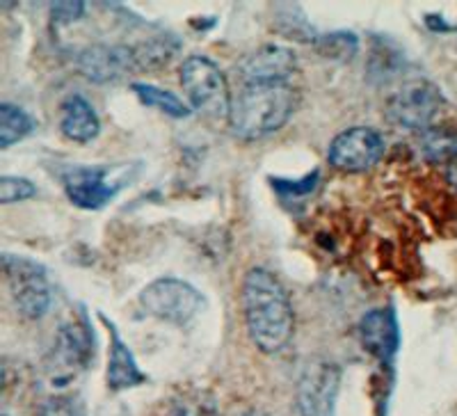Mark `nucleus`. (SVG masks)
Instances as JSON below:
<instances>
[{
	"mask_svg": "<svg viewBox=\"0 0 457 416\" xmlns=\"http://www.w3.org/2000/svg\"><path fill=\"white\" fill-rule=\"evenodd\" d=\"M37 187L32 186L28 179L21 177H3L0 179V202L10 206V204L26 202V199L35 197Z\"/></svg>",
	"mask_w": 457,
	"mask_h": 416,
	"instance_id": "nucleus-23",
	"label": "nucleus"
},
{
	"mask_svg": "<svg viewBox=\"0 0 457 416\" xmlns=\"http://www.w3.org/2000/svg\"><path fill=\"white\" fill-rule=\"evenodd\" d=\"M359 338H361V344H364V348L369 350L370 354H375V357L382 359V362L391 359L400 344L395 316L389 309H375V312H369L361 318V323H359Z\"/></svg>",
	"mask_w": 457,
	"mask_h": 416,
	"instance_id": "nucleus-12",
	"label": "nucleus"
},
{
	"mask_svg": "<svg viewBox=\"0 0 457 416\" xmlns=\"http://www.w3.org/2000/svg\"><path fill=\"white\" fill-rule=\"evenodd\" d=\"M85 14V3H55L51 7V19L55 23H71V21H79L80 16Z\"/></svg>",
	"mask_w": 457,
	"mask_h": 416,
	"instance_id": "nucleus-24",
	"label": "nucleus"
},
{
	"mask_svg": "<svg viewBox=\"0 0 457 416\" xmlns=\"http://www.w3.org/2000/svg\"><path fill=\"white\" fill-rule=\"evenodd\" d=\"M136 67V51L117 44H94L80 51L79 71L92 83H114Z\"/></svg>",
	"mask_w": 457,
	"mask_h": 416,
	"instance_id": "nucleus-10",
	"label": "nucleus"
},
{
	"mask_svg": "<svg viewBox=\"0 0 457 416\" xmlns=\"http://www.w3.org/2000/svg\"><path fill=\"white\" fill-rule=\"evenodd\" d=\"M243 313L252 344L265 354L281 353L295 332V313L288 293L265 268H252L245 275Z\"/></svg>",
	"mask_w": 457,
	"mask_h": 416,
	"instance_id": "nucleus-1",
	"label": "nucleus"
},
{
	"mask_svg": "<svg viewBox=\"0 0 457 416\" xmlns=\"http://www.w3.org/2000/svg\"><path fill=\"white\" fill-rule=\"evenodd\" d=\"M457 151V137H453L446 129L423 130V154L430 161H446Z\"/></svg>",
	"mask_w": 457,
	"mask_h": 416,
	"instance_id": "nucleus-19",
	"label": "nucleus"
},
{
	"mask_svg": "<svg viewBox=\"0 0 457 416\" xmlns=\"http://www.w3.org/2000/svg\"><path fill=\"white\" fill-rule=\"evenodd\" d=\"M60 112H62L60 115V130H62V136L67 140L85 145V142H92L94 137L99 136V115L92 108V104L80 94H69Z\"/></svg>",
	"mask_w": 457,
	"mask_h": 416,
	"instance_id": "nucleus-14",
	"label": "nucleus"
},
{
	"mask_svg": "<svg viewBox=\"0 0 457 416\" xmlns=\"http://www.w3.org/2000/svg\"><path fill=\"white\" fill-rule=\"evenodd\" d=\"M243 416H268V414H265V412H256V410H252V412H245Z\"/></svg>",
	"mask_w": 457,
	"mask_h": 416,
	"instance_id": "nucleus-25",
	"label": "nucleus"
},
{
	"mask_svg": "<svg viewBox=\"0 0 457 416\" xmlns=\"http://www.w3.org/2000/svg\"><path fill=\"white\" fill-rule=\"evenodd\" d=\"M37 416H87L85 403L80 401L79 395L73 394H60L51 395L42 403Z\"/></svg>",
	"mask_w": 457,
	"mask_h": 416,
	"instance_id": "nucleus-21",
	"label": "nucleus"
},
{
	"mask_svg": "<svg viewBox=\"0 0 457 416\" xmlns=\"http://www.w3.org/2000/svg\"><path fill=\"white\" fill-rule=\"evenodd\" d=\"M297 73L295 53L279 44H265L247 53L238 62V76L245 85L291 83Z\"/></svg>",
	"mask_w": 457,
	"mask_h": 416,
	"instance_id": "nucleus-9",
	"label": "nucleus"
},
{
	"mask_svg": "<svg viewBox=\"0 0 457 416\" xmlns=\"http://www.w3.org/2000/svg\"><path fill=\"white\" fill-rule=\"evenodd\" d=\"M444 105L442 89L430 80H410L386 101V120L398 129L428 130Z\"/></svg>",
	"mask_w": 457,
	"mask_h": 416,
	"instance_id": "nucleus-6",
	"label": "nucleus"
},
{
	"mask_svg": "<svg viewBox=\"0 0 457 416\" xmlns=\"http://www.w3.org/2000/svg\"><path fill=\"white\" fill-rule=\"evenodd\" d=\"M130 89L136 92V96L142 104L149 105V108L161 110V112L174 117V120H186V117L190 115V108L179 99L177 94L167 92V89H161L156 87V85L149 83H133Z\"/></svg>",
	"mask_w": 457,
	"mask_h": 416,
	"instance_id": "nucleus-18",
	"label": "nucleus"
},
{
	"mask_svg": "<svg viewBox=\"0 0 457 416\" xmlns=\"http://www.w3.org/2000/svg\"><path fill=\"white\" fill-rule=\"evenodd\" d=\"M385 137L369 126H354L343 130L332 140L328 151L329 165L341 172H366L385 156Z\"/></svg>",
	"mask_w": 457,
	"mask_h": 416,
	"instance_id": "nucleus-8",
	"label": "nucleus"
},
{
	"mask_svg": "<svg viewBox=\"0 0 457 416\" xmlns=\"http://www.w3.org/2000/svg\"><path fill=\"white\" fill-rule=\"evenodd\" d=\"M3 272H5L7 288L16 312L28 320H39L46 316L51 307V287H48L46 270L28 256H3Z\"/></svg>",
	"mask_w": 457,
	"mask_h": 416,
	"instance_id": "nucleus-4",
	"label": "nucleus"
},
{
	"mask_svg": "<svg viewBox=\"0 0 457 416\" xmlns=\"http://www.w3.org/2000/svg\"><path fill=\"white\" fill-rule=\"evenodd\" d=\"M35 120L28 115L26 110L14 104L0 105V146L10 149L12 145L21 142L35 130Z\"/></svg>",
	"mask_w": 457,
	"mask_h": 416,
	"instance_id": "nucleus-17",
	"label": "nucleus"
},
{
	"mask_svg": "<svg viewBox=\"0 0 457 416\" xmlns=\"http://www.w3.org/2000/svg\"><path fill=\"white\" fill-rule=\"evenodd\" d=\"M105 328L110 329V357H108V387L112 391L130 389V387L142 385L146 380L145 373L137 366L136 357L130 353L129 345L124 344V338L120 337L117 328L110 323L108 318L101 316Z\"/></svg>",
	"mask_w": 457,
	"mask_h": 416,
	"instance_id": "nucleus-13",
	"label": "nucleus"
},
{
	"mask_svg": "<svg viewBox=\"0 0 457 416\" xmlns=\"http://www.w3.org/2000/svg\"><path fill=\"white\" fill-rule=\"evenodd\" d=\"M357 37L350 35V32H334V35L322 37L320 42H318V51L325 58L332 60H350L357 53Z\"/></svg>",
	"mask_w": 457,
	"mask_h": 416,
	"instance_id": "nucleus-20",
	"label": "nucleus"
},
{
	"mask_svg": "<svg viewBox=\"0 0 457 416\" xmlns=\"http://www.w3.org/2000/svg\"><path fill=\"white\" fill-rule=\"evenodd\" d=\"M167 416H222L220 403L206 389H186L174 395Z\"/></svg>",
	"mask_w": 457,
	"mask_h": 416,
	"instance_id": "nucleus-16",
	"label": "nucleus"
},
{
	"mask_svg": "<svg viewBox=\"0 0 457 416\" xmlns=\"http://www.w3.org/2000/svg\"><path fill=\"white\" fill-rule=\"evenodd\" d=\"M140 307L151 318L171 325H186L204 307V295L187 281L177 277H161L140 293Z\"/></svg>",
	"mask_w": 457,
	"mask_h": 416,
	"instance_id": "nucleus-5",
	"label": "nucleus"
},
{
	"mask_svg": "<svg viewBox=\"0 0 457 416\" xmlns=\"http://www.w3.org/2000/svg\"><path fill=\"white\" fill-rule=\"evenodd\" d=\"M181 87L187 94L193 108L211 120H228L234 96L228 92V83L218 64L206 55H190L183 60Z\"/></svg>",
	"mask_w": 457,
	"mask_h": 416,
	"instance_id": "nucleus-3",
	"label": "nucleus"
},
{
	"mask_svg": "<svg viewBox=\"0 0 457 416\" xmlns=\"http://www.w3.org/2000/svg\"><path fill=\"white\" fill-rule=\"evenodd\" d=\"M297 105L291 83L245 85L234 96L228 126L240 140H261L288 124Z\"/></svg>",
	"mask_w": 457,
	"mask_h": 416,
	"instance_id": "nucleus-2",
	"label": "nucleus"
},
{
	"mask_svg": "<svg viewBox=\"0 0 457 416\" xmlns=\"http://www.w3.org/2000/svg\"><path fill=\"white\" fill-rule=\"evenodd\" d=\"M136 51V67L137 69H158L162 64L170 62L171 48H167V39H156V42L142 44V46L133 48Z\"/></svg>",
	"mask_w": 457,
	"mask_h": 416,
	"instance_id": "nucleus-22",
	"label": "nucleus"
},
{
	"mask_svg": "<svg viewBox=\"0 0 457 416\" xmlns=\"http://www.w3.org/2000/svg\"><path fill=\"white\" fill-rule=\"evenodd\" d=\"M341 387V369L325 357L307 362L297 380L300 416H337V398Z\"/></svg>",
	"mask_w": 457,
	"mask_h": 416,
	"instance_id": "nucleus-7",
	"label": "nucleus"
},
{
	"mask_svg": "<svg viewBox=\"0 0 457 416\" xmlns=\"http://www.w3.org/2000/svg\"><path fill=\"white\" fill-rule=\"evenodd\" d=\"M62 183L67 197L85 211H99L120 190V186L105 181L104 167H71L64 172Z\"/></svg>",
	"mask_w": 457,
	"mask_h": 416,
	"instance_id": "nucleus-11",
	"label": "nucleus"
},
{
	"mask_svg": "<svg viewBox=\"0 0 457 416\" xmlns=\"http://www.w3.org/2000/svg\"><path fill=\"white\" fill-rule=\"evenodd\" d=\"M94 341L89 328L85 323H67L57 334L53 357L64 369H85L92 359Z\"/></svg>",
	"mask_w": 457,
	"mask_h": 416,
	"instance_id": "nucleus-15",
	"label": "nucleus"
}]
</instances>
